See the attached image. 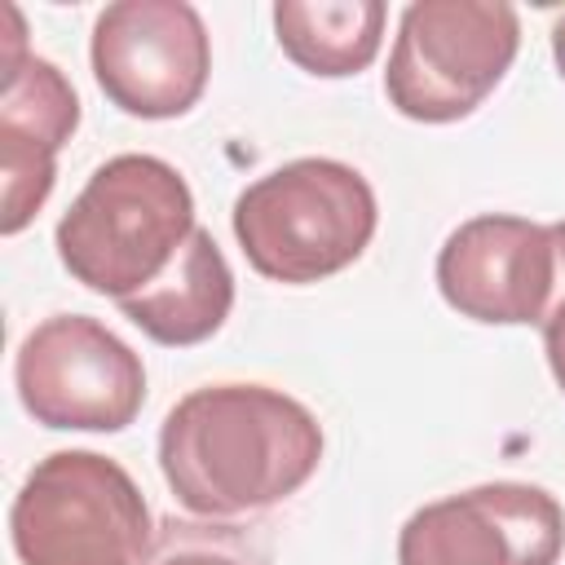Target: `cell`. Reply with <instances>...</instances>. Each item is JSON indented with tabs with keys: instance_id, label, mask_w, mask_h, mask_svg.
Listing matches in <instances>:
<instances>
[{
	"instance_id": "cell-14",
	"label": "cell",
	"mask_w": 565,
	"mask_h": 565,
	"mask_svg": "<svg viewBox=\"0 0 565 565\" xmlns=\"http://www.w3.org/2000/svg\"><path fill=\"white\" fill-rule=\"evenodd\" d=\"M543 353H547V366L565 393V305L543 322Z\"/></svg>"
},
{
	"instance_id": "cell-2",
	"label": "cell",
	"mask_w": 565,
	"mask_h": 565,
	"mask_svg": "<svg viewBox=\"0 0 565 565\" xmlns=\"http://www.w3.org/2000/svg\"><path fill=\"white\" fill-rule=\"evenodd\" d=\"M194 234L185 177L154 154L106 159L57 221V260L97 296L124 300L150 287Z\"/></svg>"
},
{
	"instance_id": "cell-15",
	"label": "cell",
	"mask_w": 565,
	"mask_h": 565,
	"mask_svg": "<svg viewBox=\"0 0 565 565\" xmlns=\"http://www.w3.org/2000/svg\"><path fill=\"white\" fill-rule=\"evenodd\" d=\"M552 57H556V71H561V79H565V18H561L556 31H552Z\"/></svg>"
},
{
	"instance_id": "cell-4",
	"label": "cell",
	"mask_w": 565,
	"mask_h": 565,
	"mask_svg": "<svg viewBox=\"0 0 565 565\" xmlns=\"http://www.w3.org/2000/svg\"><path fill=\"white\" fill-rule=\"evenodd\" d=\"M22 565H137L154 539L137 481L97 450L44 455L9 508Z\"/></svg>"
},
{
	"instance_id": "cell-5",
	"label": "cell",
	"mask_w": 565,
	"mask_h": 565,
	"mask_svg": "<svg viewBox=\"0 0 565 565\" xmlns=\"http://www.w3.org/2000/svg\"><path fill=\"white\" fill-rule=\"evenodd\" d=\"M521 49V18L494 0H415L397 18L384 97L415 124L472 115L508 75Z\"/></svg>"
},
{
	"instance_id": "cell-13",
	"label": "cell",
	"mask_w": 565,
	"mask_h": 565,
	"mask_svg": "<svg viewBox=\"0 0 565 565\" xmlns=\"http://www.w3.org/2000/svg\"><path fill=\"white\" fill-rule=\"evenodd\" d=\"M137 565H269L265 547L230 521H159Z\"/></svg>"
},
{
	"instance_id": "cell-7",
	"label": "cell",
	"mask_w": 565,
	"mask_h": 565,
	"mask_svg": "<svg viewBox=\"0 0 565 565\" xmlns=\"http://www.w3.org/2000/svg\"><path fill=\"white\" fill-rule=\"evenodd\" d=\"M441 300L486 327H543L565 305V221L486 212L437 252Z\"/></svg>"
},
{
	"instance_id": "cell-9",
	"label": "cell",
	"mask_w": 565,
	"mask_h": 565,
	"mask_svg": "<svg viewBox=\"0 0 565 565\" xmlns=\"http://www.w3.org/2000/svg\"><path fill=\"white\" fill-rule=\"evenodd\" d=\"M565 552L561 503L530 481H486L406 516L397 565H556Z\"/></svg>"
},
{
	"instance_id": "cell-12",
	"label": "cell",
	"mask_w": 565,
	"mask_h": 565,
	"mask_svg": "<svg viewBox=\"0 0 565 565\" xmlns=\"http://www.w3.org/2000/svg\"><path fill=\"white\" fill-rule=\"evenodd\" d=\"M388 9L380 0H278V49L318 79H344L375 62Z\"/></svg>"
},
{
	"instance_id": "cell-8",
	"label": "cell",
	"mask_w": 565,
	"mask_h": 565,
	"mask_svg": "<svg viewBox=\"0 0 565 565\" xmlns=\"http://www.w3.org/2000/svg\"><path fill=\"white\" fill-rule=\"evenodd\" d=\"M93 79L132 119L185 115L212 75V40L185 0H119L93 22Z\"/></svg>"
},
{
	"instance_id": "cell-6",
	"label": "cell",
	"mask_w": 565,
	"mask_h": 565,
	"mask_svg": "<svg viewBox=\"0 0 565 565\" xmlns=\"http://www.w3.org/2000/svg\"><path fill=\"white\" fill-rule=\"evenodd\" d=\"M13 384L35 424L71 433H119L146 402L141 358L88 313L44 318L13 358Z\"/></svg>"
},
{
	"instance_id": "cell-10",
	"label": "cell",
	"mask_w": 565,
	"mask_h": 565,
	"mask_svg": "<svg viewBox=\"0 0 565 565\" xmlns=\"http://www.w3.org/2000/svg\"><path fill=\"white\" fill-rule=\"evenodd\" d=\"M4 66L9 71L0 97V230L18 234L44 207L57 181V150L71 141L79 124V97L71 79L35 53H18Z\"/></svg>"
},
{
	"instance_id": "cell-3",
	"label": "cell",
	"mask_w": 565,
	"mask_h": 565,
	"mask_svg": "<svg viewBox=\"0 0 565 565\" xmlns=\"http://www.w3.org/2000/svg\"><path fill=\"white\" fill-rule=\"evenodd\" d=\"M375 190L340 159H291L234 199V238L247 265L274 282H322L349 269L375 238Z\"/></svg>"
},
{
	"instance_id": "cell-11",
	"label": "cell",
	"mask_w": 565,
	"mask_h": 565,
	"mask_svg": "<svg viewBox=\"0 0 565 565\" xmlns=\"http://www.w3.org/2000/svg\"><path fill=\"white\" fill-rule=\"evenodd\" d=\"M119 309L154 344L168 349L203 344L225 327L234 309V269L216 247V238L203 225H194V234L181 243L172 265L150 287L124 296Z\"/></svg>"
},
{
	"instance_id": "cell-1",
	"label": "cell",
	"mask_w": 565,
	"mask_h": 565,
	"mask_svg": "<svg viewBox=\"0 0 565 565\" xmlns=\"http://www.w3.org/2000/svg\"><path fill=\"white\" fill-rule=\"evenodd\" d=\"M322 463V424L269 384H203L159 428V468L203 521L256 516L291 499Z\"/></svg>"
}]
</instances>
